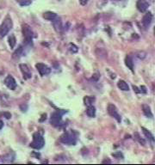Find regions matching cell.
<instances>
[{"label": "cell", "mask_w": 155, "mask_h": 165, "mask_svg": "<svg viewBox=\"0 0 155 165\" xmlns=\"http://www.w3.org/2000/svg\"><path fill=\"white\" fill-rule=\"evenodd\" d=\"M12 26H13V23H12L11 18L9 16H6V18L4 20V22L0 26V39L4 38V36L8 34L10 30L12 29Z\"/></svg>", "instance_id": "obj_1"}, {"label": "cell", "mask_w": 155, "mask_h": 165, "mask_svg": "<svg viewBox=\"0 0 155 165\" xmlns=\"http://www.w3.org/2000/svg\"><path fill=\"white\" fill-rule=\"evenodd\" d=\"M60 142L68 145H75L77 143V136L74 132H67L60 137Z\"/></svg>", "instance_id": "obj_2"}, {"label": "cell", "mask_w": 155, "mask_h": 165, "mask_svg": "<svg viewBox=\"0 0 155 165\" xmlns=\"http://www.w3.org/2000/svg\"><path fill=\"white\" fill-rule=\"evenodd\" d=\"M22 31L23 37H24V43L26 45H32V41H33V31L31 29V28L24 23L22 24Z\"/></svg>", "instance_id": "obj_3"}, {"label": "cell", "mask_w": 155, "mask_h": 165, "mask_svg": "<svg viewBox=\"0 0 155 165\" xmlns=\"http://www.w3.org/2000/svg\"><path fill=\"white\" fill-rule=\"evenodd\" d=\"M44 138L39 132L34 133L33 142L30 144V147H32L33 149H35V150H40L44 146Z\"/></svg>", "instance_id": "obj_4"}, {"label": "cell", "mask_w": 155, "mask_h": 165, "mask_svg": "<svg viewBox=\"0 0 155 165\" xmlns=\"http://www.w3.org/2000/svg\"><path fill=\"white\" fill-rule=\"evenodd\" d=\"M61 121H62V114L60 111H56L51 114L50 118V124L53 125L54 126H59L61 125Z\"/></svg>", "instance_id": "obj_5"}, {"label": "cell", "mask_w": 155, "mask_h": 165, "mask_svg": "<svg viewBox=\"0 0 155 165\" xmlns=\"http://www.w3.org/2000/svg\"><path fill=\"white\" fill-rule=\"evenodd\" d=\"M108 113H109V114L111 115V117L115 118V119L117 121V122L121 123V121H122V117H121V115L118 114L117 109H116V108L115 105H113V104H109V106H108Z\"/></svg>", "instance_id": "obj_6"}, {"label": "cell", "mask_w": 155, "mask_h": 165, "mask_svg": "<svg viewBox=\"0 0 155 165\" xmlns=\"http://www.w3.org/2000/svg\"><path fill=\"white\" fill-rule=\"evenodd\" d=\"M35 67H36L37 71H39L41 76H46V75H47L51 72L50 67H48L47 65L42 64V63H37L35 65Z\"/></svg>", "instance_id": "obj_7"}, {"label": "cell", "mask_w": 155, "mask_h": 165, "mask_svg": "<svg viewBox=\"0 0 155 165\" xmlns=\"http://www.w3.org/2000/svg\"><path fill=\"white\" fill-rule=\"evenodd\" d=\"M19 67H20V70L22 71V77L24 79H29L32 77V73H31V71L29 69V67L27 66L26 64H20L19 65Z\"/></svg>", "instance_id": "obj_8"}, {"label": "cell", "mask_w": 155, "mask_h": 165, "mask_svg": "<svg viewBox=\"0 0 155 165\" xmlns=\"http://www.w3.org/2000/svg\"><path fill=\"white\" fill-rule=\"evenodd\" d=\"M4 84L7 86V88H9L11 90H14L17 88V82L11 75H8L4 79Z\"/></svg>", "instance_id": "obj_9"}, {"label": "cell", "mask_w": 155, "mask_h": 165, "mask_svg": "<svg viewBox=\"0 0 155 165\" xmlns=\"http://www.w3.org/2000/svg\"><path fill=\"white\" fill-rule=\"evenodd\" d=\"M136 7L138 11L143 13V12H146V10L148 9L149 3L146 0H138L136 3Z\"/></svg>", "instance_id": "obj_10"}, {"label": "cell", "mask_w": 155, "mask_h": 165, "mask_svg": "<svg viewBox=\"0 0 155 165\" xmlns=\"http://www.w3.org/2000/svg\"><path fill=\"white\" fill-rule=\"evenodd\" d=\"M153 21V15L151 12H146L142 18V23L145 28H148Z\"/></svg>", "instance_id": "obj_11"}, {"label": "cell", "mask_w": 155, "mask_h": 165, "mask_svg": "<svg viewBox=\"0 0 155 165\" xmlns=\"http://www.w3.org/2000/svg\"><path fill=\"white\" fill-rule=\"evenodd\" d=\"M53 25H54L55 30L57 33L61 34L63 32V25H62V22L60 18L56 17L55 20H53Z\"/></svg>", "instance_id": "obj_12"}, {"label": "cell", "mask_w": 155, "mask_h": 165, "mask_svg": "<svg viewBox=\"0 0 155 165\" xmlns=\"http://www.w3.org/2000/svg\"><path fill=\"white\" fill-rule=\"evenodd\" d=\"M56 17H57V15L55 12H52V11H47L43 14V18L46 20H48V21H53Z\"/></svg>", "instance_id": "obj_13"}, {"label": "cell", "mask_w": 155, "mask_h": 165, "mask_svg": "<svg viewBox=\"0 0 155 165\" xmlns=\"http://www.w3.org/2000/svg\"><path fill=\"white\" fill-rule=\"evenodd\" d=\"M142 109H143L144 114L146 117H148V118H153L154 114H153V113H152V111H151V109H150V107H149L148 105H146V104L142 105Z\"/></svg>", "instance_id": "obj_14"}, {"label": "cell", "mask_w": 155, "mask_h": 165, "mask_svg": "<svg viewBox=\"0 0 155 165\" xmlns=\"http://www.w3.org/2000/svg\"><path fill=\"white\" fill-rule=\"evenodd\" d=\"M125 65L128 66V69H130L132 71H133V59L131 58L130 55H128L126 58H125Z\"/></svg>", "instance_id": "obj_15"}, {"label": "cell", "mask_w": 155, "mask_h": 165, "mask_svg": "<svg viewBox=\"0 0 155 165\" xmlns=\"http://www.w3.org/2000/svg\"><path fill=\"white\" fill-rule=\"evenodd\" d=\"M117 87L120 89L121 90H123V91H128L129 90V87H128V84L125 81H123V80H120L117 83Z\"/></svg>", "instance_id": "obj_16"}, {"label": "cell", "mask_w": 155, "mask_h": 165, "mask_svg": "<svg viewBox=\"0 0 155 165\" xmlns=\"http://www.w3.org/2000/svg\"><path fill=\"white\" fill-rule=\"evenodd\" d=\"M87 107H88L87 109H86L87 115L89 117H91V118L95 117L96 116V109H95V107L92 106V105H90V106H87Z\"/></svg>", "instance_id": "obj_17"}, {"label": "cell", "mask_w": 155, "mask_h": 165, "mask_svg": "<svg viewBox=\"0 0 155 165\" xmlns=\"http://www.w3.org/2000/svg\"><path fill=\"white\" fill-rule=\"evenodd\" d=\"M141 130H142V132L143 133L145 134V136L148 139H150L151 141H153V142H154V135L151 133V132H149L147 129H146L145 127H141Z\"/></svg>", "instance_id": "obj_18"}, {"label": "cell", "mask_w": 155, "mask_h": 165, "mask_svg": "<svg viewBox=\"0 0 155 165\" xmlns=\"http://www.w3.org/2000/svg\"><path fill=\"white\" fill-rule=\"evenodd\" d=\"M22 52H23V48H22V46H19L18 48L14 52V54H13V55H12V57H13L14 59H18V58L22 54Z\"/></svg>", "instance_id": "obj_19"}, {"label": "cell", "mask_w": 155, "mask_h": 165, "mask_svg": "<svg viewBox=\"0 0 155 165\" xmlns=\"http://www.w3.org/2000/svg\"><path fill=\"white\" fill-rule=\"evenodd\" d=\"M8 41H9V45H10L11 48L13 49V48L15 47V46H16V43H17L16 37H15L13 34H11V35H10V37H9V39H8Z\"/></svg>", "instance_id": "obj_20"}, {"label": "cell", "mask_w": 155, "mask_h": 165, "mask_svg": "<svg viewBox=\"0 0 155 165\" xmlns=\"http://www.w3.org/2000/svg\"><path fill=\"white\" fill-rule=\"evenodd\" d=\"M95 101V97L93 96H85L84 98V102L86 106H90L93 103V101Z\"/></svg>", "instance_id": "obj_21"}, {"label": "cell", "mask_w": 155, "mask_h": 165, "mask_svg": "<svg viewBox=\"0 0 155 165\" xmlns=\"http://www.w3.org/2000/svg\"><path fill=\"white\" fill-rule=\"evenodd\" d=\"M17 2L21 6H29L32 3L31 0H17Z\"/></svg>", "instance_id": "obj_22"}, {"label": "cell", "mask_w": 155, "mask_h": 165, "mask_svg": "<svg viewBox=\"0 0 155 165\" xmlns=\"http://www.w3.org/2000/svg\"><path fill=\"white\" fill-rule=\"evenodd\" d=\"M68 48H69V50H70L72 54L77 53L78 50L77 46H76L75 44H73V43H70V44L68 45Z\"/></svg>", "instance_id": "obj_23"}, {"label": "cell", "mask_w": 155, "mask_h": 165, "mask_svg": "<svg viewBox=\"0 0 155 165\" xmlns=\"http://www.w3.org/2000/svg\"><path fill=\"white\" fill-rule=\"evenodd\" d=\"M134 136H135L134 138L136 139V140H137L139 143L141 144H142V145H145V144H146V141H145L143 139H141V138L140 137V135H139L137 132H135V133H134Z\"/></svg>", "instance_id": "obj_24"}, {"label": "cell", "mask_w": 155, "mask_h": 165, "mask_svg": "<svg viewBox=\"0 0 155 165\" xmlns=\"http://www.w3.org/2000/svg\"><path fill=\"white\" fill-rule=\"evenodd\" d=\"M112 156H113L114 157L118 158V159H120V158H123V155H122L121 152H116V153H113Z\"/></svg>", "instance_id": "obj_25"}, {"label": "cell", "mask_w": 155, "mask_h": 165, "mask_svg": "<svg viewBox=\"0 0 155 165\" xmlns=\"http://www.w3.org/2000/svg\"><path fill=\"white\" fill-rule=\"evenodd\" d=\"M89 0H79V3L81 5H86V4L88 3Z\"/></svg>", "instance_id": "obj_26"}, {"label": "cell", "mask_w": 155, "mask_h": 165, "mask_svg": "<svg viewBox=\"0 0 155 165\" xmlns=\"http://www.w3.org/2000/svg\"><path fill=\"white\" fill-rule=\"evenodd\" d=\"M3 114H4V115L5 116V118H6V119H10V118H11V114H10V113H7V112L4 113Z\"/></svg>", "instance_id": "obj_27"}, {"label": "cell", "mask_w": 155, "mask_h": 165, "mask_svg": "<svg viewBox=\"0 0 155 165\" xmlns=\"http://www.w3.org/2000/svg\"><path fill=\"white\" fill-rule=\"evenodd\" d=\"M3 126H4V122L0 120V129H2V128H3Z\"/></svg>", "instance_id": "obj_28"}, {"label": "cell", "mask_w": 155, "mask_h": 165, "mask_svg": "<svg viewBox=\"0 0 155 165\" xmlns=\"http://www.w3.org/2000/svg\"><path fill=\"white\" fill-rule=\"evenodd\" d=\"M103 164H105V163H109V164H111V162L110 161V160H105V161H103Z\"/></svg>", "instance_id": "obj_29"}]
</instances>
